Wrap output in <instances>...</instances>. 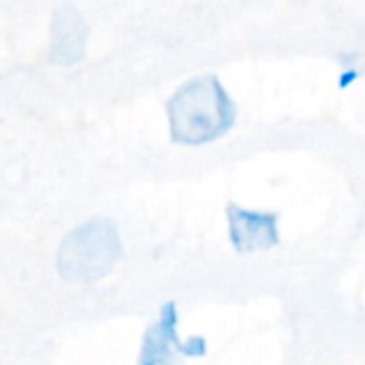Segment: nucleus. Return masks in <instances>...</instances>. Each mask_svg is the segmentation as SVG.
Returning a JSON list of instances; mask_svg holds the SVG:
<instances>
[{
  "mask_svg": "<svg viewBox=\"0 0 365 365\" xmlns=\"http://www.w3.org/2000/svg\"><path fill=\"white\" fill-rule=\"evenodd\" d=\"M86 53V24L81 13L64 4L53 13L49 56L58 64H75Z\"/></svg>",
  "mask_w": 365,
  "mask_h": 365,
  "instance_id": "4",
  "label": "nucleus"
},
{
  "mask_svg": "<svg viewBox=\"0 0 365 365\" xmlns=\"http://www.w3.org/2000/svg\"><path fill=\"white\" fill-rule=\"evenodd\" d=\"M120 257L122 240L115 225L107 218H94L64 237L58 269L68 282H96L115 267Z\"/></svg>",
  "mask_w": 365,
  "mask_h": 365,
  "instance_id": "2",
  "label": "nucleus"
},
{
  "mask_svg": "<svg viewBox=\"0 0 365 365\" xmlns=\"http://www.w3.org/2000/svg\"><path fill=\"white\" fill-rule=\"evenodd\" d=\"M175 351H182V342L178 338V308L175 304H167L160 310L158 321L148 329L143 338L139 361L143 365L169 364Z\"/></svg>",
  "mask_w": 365,
  "mask_h": 365,
  "instance_id": "5",
  "label": "nucleus"
},
{
  "mask_svg": "<svg viewBox=\"0 0 365 365\" xmlns=\"http://www.w3.org/2000/svg\"><path fill=\"white\" fill-rule=\"evenodd\" d=\"M169 133L180 145L210 143L235 124V103L216 75L186 81L167 103Z\"/></svg>",
  "mask_w": 365,
  "mask_h": 365,
  "instance_id": "1",
  "label": "nucleus"
},
{
  "mask_svg": "<svg viewBox=\"0 0 365 365\" xmlns=\"http://www.w3.org/2000/svg\"><path fill=\"white\" fill-rule=\"evenodd\" d=\"M207 351V342L203 338H190L188 342H182V355H188V357H201L205 355Z\"/></svg>",
  "mask_w": 365,
  "mask_h": 365,
  "instance_id": "6",
  "label": "nucleus"
},
{
  "mask_svg": "<svg viewBox=\"0 0 365 365\" xmlns=\"http://www.w3.org/2000/svg\"><path fill=\"white\" fill-rule=\"evenodd\" d=\"M229 237L237 252H257L274 248L280 242L278 214L244 210L235 203L227 207Z\"/></svg>",
  "mask_w": 365,
  "mask_h": 365,
  "instance_id": "3",
  "label": "nucleus"
}]
</instances>
